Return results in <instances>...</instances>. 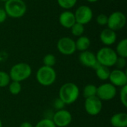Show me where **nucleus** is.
<instances>
[{"label": "nucleus", "mask_w": 127, "mask_h": 127, "mask_svg": "<svg viewBox=\"0 0 127 127\" xmlns=\"http://www.w3.org/2000/svg\"><path fill=\"white\" fill-rule=\"evenodd\" d=\"M80 89L74 83H66L63 84L59 90V98L65 105L74 103L79 97Z\"/></svg>", "instance_id": "f257e3e1"}, {"label": "nucleus", "mask_w": 127, "mask_h": 127, "mask_svg": "<svg viewBox=\"0 0 127 127\" xmlns=\"http://www.w3.org/2000/svg\"><path fill=\"white\" fill-rule=\"evenodd\" d=\"M7 16L13 19H19L25 16L27 5L23 0H7L4 2V7Z\"/></svg>", "instance_id": "f03ea898"}, {"label": "nucleus", "mask_w": 127, "mask_h": 127, "mask_svg": "<svg viewBox=\"0 0 127 127\" xmlns=\"http://www.w3.org/2000/svg\"><path fill=\"white\" fill-rule=\"evenodd\" d=\"M31 73L32 69L29 64L25 63H19L11 67L9 72V76L10 80L21 83L29 78Z\"/></svg>", "instance_id": "7ed1b4c3"}, {"label": "nucleus", "mask_w": 127, "mask_h": 127, "mask_svg": "<svg viewBox=\"0 0 127 127\" xmlns=\"http://www.w3.org/2000/svg\"><path fill=\"white\" fill-rule=\"evenodd\" d=\"M95 55L97 62L100 65L109 68L115 65L118 57L115 50L108 46H105L99 49Z\"/></svg>", "instance_id": "20e7f679"}, {"label": "nucleus", "mask_w": 127, "mask_h": 127, "mask_svg": "<svg viewBox=\"0 0 127 127\" xmlns=\"http://www.w3.org/2000/svg\"><path fill=\"white\" fill-rule=\"evenodd\" d=\"M37 82L44 86H50L54 83L57 79V73L53 67L41 66L36 73Z\"/></svg>", "instance_id": "39448f33"}, {"label": "nucleus", "mask_w": 127, "mask_h": 127, "mask_svg": "<svg viewBox=\"0 0 127 127\" xmlns=\"http://www.w3.org/2000/svg\"><path fill=\"white\" fill-rule=\"evenodd\" d=\"M127 23L126 15L121 11H114L108 16V28L115 31L122 29Z\"/></svg>", "instance_id": "423d86ee"}, {"label": "nucleus", "mask_w": 127, "mask_h": 127, "mask_svg": "<svg viewBox=\"0 0 127 127\" xmlns=\"http://www.w3.org/2000/svg\"><path fill=\"white\" fill-rule=\"evenodd\" d=\"M58 51L65 56L72 55L77 51L75 41L68 36H63L60 38L57 44Z\"/></svg>", "instance_id": "0eeeda50"}, {"label": "nucleus", "mask_w": 127, "mask_h": 127, "mask_svg": "<svg viewBox=\"0 0 127 127\" xmlns=\"http://www.w3.org/2000/svg\"><path fill=\"white\" fill-rule=\"evenodd\" d=\"M117 95V89L110 83H106L100 85L97 89V97L103 100H111L115 97Z\"/></svg>", "instance_id": "6e6552de"}, {"label": "nucleus", "mask_w": 127, "mask_h": 127, "mask_svg": "<svg viewBox=\"0 0 127 127\" xmlns=\"http://www.w3.org/2000/svg\"><path fill=\"white\" fill-rule=\"evenodd\" d=\"M74 13L76 22L83 25L89 24L93 18V10L89 6L87 5L79 6Z\"/></svg>", "instance_id": "1a4fd4ad"}, {"label": "nucleus", "mask_w": 127, "mask_h": 127, "mask_svg": "<svg viewBox=\"0 0 127 127\" xmlns=\"http://www.w3.org/2000/svg\"><path fill=\"white\" fill-rule=\"evenodd\" d=\"M51 120L57 127H66L71 123L72 115L68 110L63 109L54 112Z\"/></svg>", "instance_id": "9d476101"}, {"label": "nucleus", "mask_w": 127, "mask_h": 127, "mask_svg": "<svg viewBox=\"0 0 127 127\" xmlns=\"http://www.w3.org/2000/svg\"><path fill=\"white\" fill-rule=\"evenodd\" d=\"M84 107L86 109V112L92 115L95 116L100 114L103 109V103L102 100H100L97 96L89 97L85 99V104Z\"/></svg>", "instance_id": "9b49d317"}, {"label": "nucleus", "mask_w": 127, "mask_h": 127, "mask_svg": "<svg viewBox=\"0 0 127 127\" xmlns=\"http://www.w3.org/2000/svg\"><path fill=\"white\" fill-rule=\"evenodd\" d=\"M79 60L83 65L92 68L95 70L100 65L97 60L96 55L93 52L88 50L80 52L79 55Z\"/></svg>", "instance_id": "f8f14e48"}, {"label": "nucleus", "mask_w": 127, "mask_h": 127, "mask_svg": "<svg viewBox=\"0 0 127 127\" xmlns=\"http://www.w3.org/2000/svg\"><path fill=\"white\" fill-rule=\"evenodd\" d=\"M110 83L115 87H123L127 85V74L126 71L121 69H115L110 72L109 77Z\"/></svg>", "instance_id": "ddd939ff"}, {"label": "nucleus", "mask_w": 127, "mask_h": 127, "mask_svg": "<svg viewBox=\"0 0 127 127\" xmlns=\"http://www.w3.org/2000/svg\"><path fill=\"white\" fill-rule=\"evenodd\" d=\"M59 22L62 27L67 29H70L72 27V25L74 23H76L74 12L69 10L62 12L59 16Z\"/></svg>", "instance_id": "4468645a"}, {"label": "nucleus", "mask_w": 127, "mask_h": 127, "mask_svg": "<svg viewBox=\"0 0 127 127\" xmlns=\"http://www.w3.org/2000/svg\"><path fill=\"white\" fill-rule=\"evenodd\" d=\"M100 39L104 45L109 47L115 44L117 40L116 31L108 28H105L100 33Z\"/></svg>", "instance_id": "2eb2a0df"}, {"label": "nucleus", "mask_w": 127, "mask_h": 127, "mask_svg": "<svg viewBox=\"0 0 127 127\" xmlns=\"http://www.w3.org/2000/svg\"><path fill=\"white\" fill-rule=\"evenodd\" d=\"M110 122L114 127H127V114L125 112L116 113L112 116Z\"/></svg>", "instance_id": "dca6fc26"}, {"label": "nucleus", "mask_w": 127, "mask_h": 127, "mask_svg": "<svg viewBox=\"0 0 127 127\" xmlns=\"http://www.w3.org/2000/svg\"><path fill=\"white\" fill-rule=\"evenodd\" d=\"M75 45L77 51H79L80 52L87 51L91 45V40L88 36L83 35L81 36H79L78 39L75 41Z\"/></svg>", "instance_id": "f3484780"}, {"label": "nucleus", "mask_w": 127, "mask_h": 127, "mask_svg": "<svg viewBox=\"0 0 127 127\" xmlns=\"http://www.w3.org/2000/svg\"><path fill=\"white\" fill-rule=\"evenodd\" d=\"M96 75L100 80H109V75H110V69L109 67L100 65L96 69H95Z\"/></svg>", "instance_id": "a211bd4d"}, {"label": "nucleus", "mask_w": 127, "mask_h": 127, "mask_svg": "<svg viewBox=\"0 0 127 127\" xmlns=\"http://www.w3.org/2000/svg\"><path fill=\"white\" fill-rule=\"evenodd\" d=\"M118 57H127V39L124 38L121 39L116 46L115 51Z\"/></svg>", "instance_id": "6ab92c4d"}, {"label": "nucleus", "mask_w": 127, "mask_h": 127, "mask_svg": "<svg viewBox=\"0 0 127 127\" xmlns=\"http://www.w3.org/2000/svg\"><path fill=\"white\" fill-rule=\"evenodd\" d=\"M97 87L94 84H88L86 85L83 90V95L85 99L95 97L97 95Z\"/></svg>", "instance_id": "aec40b11"}, {"label": "nucleus", "mask_w": 127, "mask_h": 127, "mask_svg": "<svg viewBox=\"0 0 127 127\" xmlns=\"http://www.w3.org/2000/svg\"><path fill=\"white\" fill-rule=\"evenodd\" d=\"M70 30H71V33L72 35H74V36L79 37L83 35L85 32V27L83 25L76 22L72 25Z\"/></svg>", "instance_id": "412c9836"}, {"label": "nucleus", "mask_w": 127, "mask_h": 127, "mask_svg": "<svg viewBox=\"0 0 127 127\" xmlns=\"http://www.w3.org/2000/svg\"><path fill=\"white\" fill-rule=\"evenodd\" d=\"M57 1L58 5L65 10H70L72 7H74L77 2V0H57Z\"/></svg>", "instance_id": "4be33fe9"}, {"label": "nucleus", "mask_w": 127, "mask_h": 127, "mask_svg": "<svg viewBox=\"0 0 127 127\" xmlns=\"http://www.w3.org/2000/svg\"><path fill=\"white\" fill-rule=\"evenodd\" d=\"M9 92L13 95H19L22 91V86L21 83L16 81H12L9 83Z\"/></svg>", "instance_id": "5701e85b"}, {"label": "nucleus", "mask_w": 127, "mask_h": 127, "mask_svg": "<svg viewBox=\"0 0 127 127\" xmlns=\"http://www.w3.org/2000/svg\"><path fill=\"white\" fill-rule=\"evenodd\" d=\"M43 65L48 67H53L57 62L56 57L52 54H48L43 57Z\"/></svg>", "instance_id": "b1692460"}, {"label": "nucleus", "mask_w": 127, "mask_h": 127, "mask_svg": "<svg viewBox=\"0 0 127 127\" xmlns=\"http://www.w3.org/2000/svg\"><path fill=\"white\" fill-rule=\"evenodd\" d=\"M9 74L4 71H0V88L7 87L10 83Z\"/></svg>", "instance_id": "393cba45"}, {"label": "nucleus", "mask_w": 127, "mask_h": 127, "mask_svg": "<svg viewBox=\"0 0 127 127\" xmlns=\"http://www.w3.org/2000/svg\"><path fill=\"white\" fill-rule=\"evenodd\" d=\"M34 127H57L51 119L43 118L39 121Z\"/></svg>", "instance_id": "a878e982"}, {"label": "nucleus", "mask_w": 127, "mask_h": 127, "mask_svg": "<svg viewBox=\"0 0 127 127\" xmlns=\"http://www.w3.org/2000/svg\"><path fill=\"white\" fill-rule=\"evenodd\" d=\"M120 100L124 107H127V85L121 87L120 91Z\"/></svg>", "instance_id": "bb28decb"}, {"label": "nucleus", "mask_w": 127, "mask_h": 127, "mask_svg": "<svg viewBox=\"0 0 127 127\" xmlns=\"http://www.w3.org/2000/svg\"><path fill=\"white\" fill-rule=\"evenodd\" d=\"M96 21L97 23L100 25V26H105L107 25V22H108V16L104 14V13H100L99 14L97 18H96Z\"/></svg>", "instance_id": "cd10ccee"}, {"label": "nucleus", "mask_w": 127, "mask_h": 127, "mask_svg": "<svg viewBox=\"0 0 127 127\" xmlns=\"http://www.w3.org/2000/svg\"><path fill=\"white\" fill-rule=\"evenodd\" d=\"M115 65H116L117 69L123 70V68H124L127 65V58L118 57L117 60H116Z\"/></svg>", "instance_id": "c85d7f7f"}, {"label": "nucleus", "mask_w": 127, "mask_h": 127, "mask_svg": "<svg viewBox=\"0 0 127 127\" xmlns=\"http://www.w3.org/2000/svg\"><path fill=\"white\" fill-rule=\"evenodd\" d=\"M65 104L63 103V101L62 100H60L59 97L55 99L53 102V107L54 109H55L57 111V110H61V109H63L64 107H65Z\"/></svg>", "instance_id": "c756f323"}, {"label": "nucleus", "mask_w": 127, "mask_h": 127, "mask_svg": "<svg viewBox=\"0 0 127 127\" xmlns=\"http://www.w3.org/2000/svg\"><path fill=\"white\" fill-rule=\"evenodd\" d=\"M7 18V15L4 8H0V24L4 22Z\"/></svg>", "instance_id": "7c9ffc66"}, {"label": "nucleus", "mask_w": 127, "mask_h": 127, "mask_svg": "<svg viewBox=\"0 0 127 127\" xmlns=\"http://www.w3.org/2000/svg\"><path fill=\"white\" fill-rule=\"evenodd\" d=\"M19 127H33V125H32L31 123L25 121V122H23V123H22Z\"/></svg>", "instance_id": "2f4dec72"}, {"label": "nucleus", "mask_w": 127, "mask_h": 127, "mask_svg": "<svg viewBox=\"0 0 127 127\" xmlns=\"http://www.w3.org/2000/svg\"><path fill=\"white\" fill-rule=\"evenodd\" d=\"M86 1H88V2H89V3H95V2L98 1L99 0H86Z\"/></svg>", "instance_id": "473e14b6"}, {"label": "nucleus", "mask_w": 127, "mask_h": 127, "mask_svg": "<svg viewBox=\"0 0 127 127\" xmlns=\"http://www.w3.org/2000/svg\"><path fill=\"white\" fill-rule=\"evenodd\" d=\"M0 127H2V122H1V119H0Z\"/></svg>", "instance_id": "72a5a7b5"}, {"label": "nucleus", "mask_w": 127, "mask_h": 127, "mask_svg": "<svg viewBox=\"0 0 127 127\" xmlns=\"http://www.w3.org/2000/svg\"><path fill=\"white\" fill-rule=\"evenodd\" d=\"M0 1H4V2H5V1H7V0H0Z\"/></svg>", "instance_id": "f704fd0d"}, {"label": "nucleus", "mask_w": 127, "mask_h": 127, "mask_svg": "<svg viewBox=\"0 0 127 127\" xmlns=\"http://www.w3.org/2000/svg\"><path fill=\"white\" fill-rule=\"evenodd\" d=\"M109 1H115V0H109Z\"/></svg>", "instance_id": "c9c22d12"}]
</instances>
